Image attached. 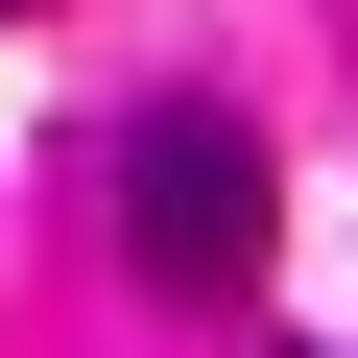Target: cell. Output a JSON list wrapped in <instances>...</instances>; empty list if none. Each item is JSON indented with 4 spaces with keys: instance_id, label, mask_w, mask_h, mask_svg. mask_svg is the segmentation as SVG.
<instances>
[{
    "instance_id": "cell-1",
    "label": "cell",
    "mask_w": 358,
    "mask_h": 358,
    "mask_svg": "<svg viewBox=\"0 0 358 358\" xmlns=\"http://www.w3.org/2000/svg\"><path fill=\"white\" fill-rule=\"evenodd\" d=\"M120 263L192 287V310L263 287V120H239V96H143V120H120Z\"/></svg>"
},
{
    "instance_id": "cell-2",
    "label": "cell",
    "mask_w": 358,
    "mask_h": 358,
    "mask_svg": "<svg viewBox=\"0 0 358 358\" xmlns=\"http://www.w3.org/2000/svg\"><path fill=\"white\" fill-rule=\"evenodd\" d=\"M0 24H24V0H0Z\"/></svg>"
}]
</instances>
